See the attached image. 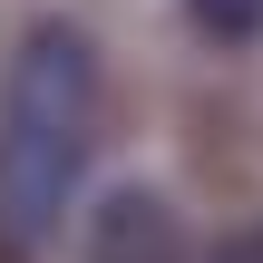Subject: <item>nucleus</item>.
<instances>
[{
  "label": "nucleus",
  "mask_w": 263,
  "mask_h": 263,
  "mask_svg": "<svg viewBox=\"0 0 263 263\" xmlns=\"http://www.w3.org/2000/svg\"><path fill=\"white\" fill-rule=\"evenodd\" d=\"M98 146V49L68 20H39L0 78V254H39Z\"/></svg>",
  "instance_id": "f257e3e1"
},
{
  "label": "nucleus",
  "mask_w": 263,
  "mask_h": 263,
  "mask_svg": "<svg viewBox=\"0 0 263 263\" xmlns=\"http://www.w3.org/2000/svg\"><path fill=\"white\" fill-rule=\"evenodd\" d=\"M185 20H195L215 49H254L263 39V0H185Z\"/></svg>",
  "instance_id": "7ed1b4c3"
},
{
  "label": "nucleus",
  "mask_w": 263,
  "mask_h": 263,
  "mask_svg": "<svg viewBox=\"0 0 263 263\" xmlns=\"http://www.w3.org/2000/svg\"><path fill=\"white\" fill-rule=\"evenodd\" d=\"M98 263H176L166 205H156V195H117V205L98 215Z\"/></svg>",
  "instance_id": "f03ea898"
},
{
  "label": "nucleus",
  "mask_w": 263,
  "mask_h": 263,
  "mask_svg": "<svg viewBox=\"0 0 263 263\" xmlns=\"http://www.w3.org/2000/svg\"><path fill=\"white\" fill-rule=\"evenodd\" d=\"M215 263H263V254H254V244H224V254H215Z\"/></svg>",
  "instance_id": "20e7f679"
}]
</instances>
